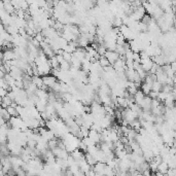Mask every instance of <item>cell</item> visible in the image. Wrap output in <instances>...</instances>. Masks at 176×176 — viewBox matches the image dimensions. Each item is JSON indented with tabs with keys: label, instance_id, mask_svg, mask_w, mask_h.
<instances>
[{
	"label": "cell",
	"instance_id": "cell-1",
	"mask_svg": "<svg viewBox=\"0 0 176 176\" xmlns=\"http://www.w3.org/2000/svg\"><path fill=\"white\" fill-rule=\"evenodd\" d=\"M41 78H42L43 85H45V87H48L50 90H52L55 84L57 82V78L55 76H52V75H45V76H43Z\"/></svg>",
	"mask_w": 176,
	"mask_h": 176
},
{
	"label": "cell",
	"instance_id": "cell-2",
	"mask_svg": "<svg viewBox=\"0 0 176 176\" xmlns=\"http://www.w3.org/2000/svg\"><path fill=\"white\" fill-rule=\"evenodd\" d=\"M104 57L107 59V61L109 62V64L111 66L114 64V63L116 62L117 60H119V56L117 55L116 52H112V51H106V53H105Z\"/></svg>",
	"mask_w": 176,
	"mask_h": 176
},
{
	"label": "cell",
	"instance_id": "cell-3",
	"mask_svg": "<svg viewBox=\"0 0 176 176\" xmlns=\"http://www.w3.org/2000/svg\"><path fill=\"white\" fill-rule=\"evenodd\" d=\"M88 137H89V138L91 139V140H92L95 144L100 142V133H98L97 131L90 130V131H89V136H88Z\"/></svg>",
	"mask_w": 176,
	"mask_h": 176
},
{
	"label": "cell",
	"instance_id": "cell-4",
	"mask_svg": "<svg viewBox=\"0 0 176 176\" xmlns=\"http://www.w3.org/2000/svg\"><path fill=\"white\" fill-rule=\"evenodd\" d=\"M144 94L142 92L140 91V90H138V91L136 92V94L134 95V101H135V104H137L138 106H140V104L142 103L143 99H144Z\"/></svg>",
	"mask_w": 176,
	"mask_h": 176
},
{
	"label": "cell",
	"instance_id": "cell-5",
	"mask_svg": "<svg viewBox=\"0 0 176 176\" xmlns=\"http://www.w3.org/2000/svg\"><path fill=\"white\" fill-rule=\"evenodd\" d=\"M168 169H169V168H168V165H167V163H165V162H162L158 165V172L162 173L163 175H166Z\"/></svg>",
	"mask_w": 176,
	"mask_h": 176
},
{
	"label": "cell",
	"instance_id": "cell-6",
	"mask_svg": "<svg viewBox=\"0 0 176 176\" xmlns=\"http://www.w3.org/2000/svg\"><path fill=\"white\" fill-rule=\"evenodd\" d=\"M141 92L143 93L144 94V96H147L148 94L150 93V91H151V85H147V84H141Z\"/></svg>",
	"mask_w": 176,
	"mask_h": 176
},
{
	"label": "cell",
	"instance_id": "cell-7",
	"mask_svg": "<svg viewBox=\"0 0 176 176\" xmlns=\"http://www.w3.org/2000/svg\"><path fill=\"white\" fill-rule=\"evenodd\" d=\"M162 84H160L159 82H153V85H151V91L156 92V93H160L161 90H162Z\"/></svg>",
	"mask_w": 176,
	"mask_h": 176
},
{
	"label": "cell",
	"instance_id": "cell-8",
	"mask_svg": "<svg viewBox=\"0 0 176 176\" xmlns=\"http://www.w3.org/2000/svg\"><path fill=\"white\" fill-rule=\"evenodd\" d=\"M7 112H8V114L11 116V117H16V116H19L18 112H17V109L16 107H13V106H8L6 108Z\"/></svg>",
	"mask_w": 176,
	"mask_h": 176
},
{
	"label": "cell",
	"instance_id": "cell-9",
	"mask_svg": "<svg viewBox=\"0 0 176 176\" xmlns=\"http://www.w3.org/2000/svg\"><path fill=\"white\" fill-rule=\"evenodd\" d=\"M98 63H99V65L101 66L102 68H105V67H107V66L110 65L108 61H107V59L105 57H100V59L98 60Z\"/></svg>",
	"mask_w": 176,
	"mask_h": 176
},
{
	"label": "cell",
	"instance_id": "cell-10",
	"mask_svg": "<svg viewBox=\"0 0 176 176\" xmlns=\"http://www.w3.org/2000/svg\"><path fill=\"white\" fill-rule=\"evenodd\" d=\"M125 42H126V39H125L124 36L122 35L121 33L117 34V36H116V45H123Z\"/></svg>",
	"mask_w": 176,
	"mask_h": 176
},
{
	"label": "cell",
	"instance_id": "cell-11",
	"mask_svg": "<svg viewBox=\"0 0 176 176\" xmlns=\"http://www.w3.org/2000/svg\"><path fill=\"white\" fill-rule=\"evenodd\" d=\"M112 24H113L114 28H119L121 26H123V22H122V19L119 18V17H114L113 21H112Z\"/></svg>",
	"mask_w": 176,
	"mask_h": 176
},
{
	"label": "cell",
	"instance_id": "cell-12",
	"mask_svg": "<svg viewBox=\"0 0 176 176\" xmlns=\"http://www.w3.org/2000/svg\"><path fill=\"white\" fill-rule=\"evenodd\" d=\"M106 51H107V50H106V48H104L103 45H100L99 48H97V51H96V52H97V54H98V55L100 56V57H104V55H105V53H106Z\"/></svg>",
	"mask_w": 176,
	"mask_h": 176
},
{
	"label": "cell",
	"instance_id": "cell-13",
	"mask_svg": "<svg viewBox=\"0 0 176 176\" xmlns=\"http://www.w3.org/2000/svg\"><path fill=\"white\" fill-rule=\"evenodd\" d=\"M62 57H63V60H64V61H66V62H68V63H70V61H71V59H72V55H71V54H69V53L63 52Z\"/></svg>",
	"mask_w": 176,
	"mask_h": 176
},
{
	"label": "cell",
	"instance_id": "cell-14",
	"mask_svg": "<svg viewBox=\"0 0 176 176\" xmlns=\"http://www.w3.org/2000/svg\"><path fill=\"white\" fill-rule=\"evenodd\" d=\"M7 92L6 90H4V89H2V88H0V98H3V97H5L6 95H7Z\"/></svg>",
	"mask_w": 176,
	"mask_h": 176
},
{
	"label": "cell",
	"instance_id": "cell-15",
	"mask_svg": "<svg viewBox=\"0 0 176 176\" xmlns=\"http://www.w3.org/2000/svg\"><path fill=\"white\" fill-rule=\"evenodd\" d=\"M175 169H168L167 173H166V175L167 176H175Z\"/></svg>",
	"mask_w": 176,
	"mask_h": 176
}]
</instances>
